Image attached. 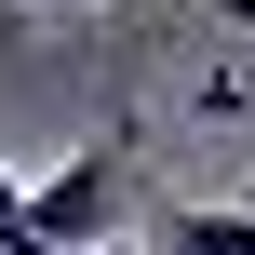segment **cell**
<instances>
[{
	"mask_svg": "<svg viewBox=\"0 0 255 255\" xmlns=\"http://www.w3.org/2000/svg\"><path fill=\"white\" fill-rule=\"evenodd\" d=\"M0 255H54V242H40V202H27L13 175H0Z\"/></svg>",
	"mask_w": 255,
	"mask_h": 255,
	"instance_id": "cell-3",
	"label": "cell"
},
{
	"mask_svg": "<svg viewBox=\"0 0 255 255\" xmlns=\"http://www.w3.org/2000/svg\"><path fill=\"white\" fill-rule=\"evenodd\" d=\"M121 188H134V134H94V148H67L27 202H40V242L54 255H94V242H121Z\"/></svg>",
	"mask_w": 255,
	"mask_h": 255,
	"instance_id": "cell-1",
	"label": "cell"
},
{
	"mask_svg": "<svg viewBox=\"0 0 255 255\" xmlns=\"http://www.w3.org/2000/svg\"><path fill=\"white\" fill-rule=\"evenodd\" d=\"M0 54H27V0H0Z\"/></svg>",
	"mask_w": 255,
	"mask_h": 255,
	"instance_id": "cell-4",
	"label": "cell"
},
{
	"mask_svg": "<svg viewBox=\"0 0 255 255\" xmlns=\"http://www.w3.org/2000/svg\"><path fill=\"white\" fill-rule=\"evenodd\" d=\"M94 255H121V242H94Z\"/></svg>",
	"mask_w": 255,
	"mask_h": 255,
	"instance_id": "cell-5",
	"label": "cell"
},
{
	"mask_svg": "<svg viewBox=\"0 0 255 255\" xmlns=\"http://www.w3.org/2000/svg\"><path fill=\"white\" fill-rule=\"evenodd\" d=\"M161 255H255V202H202V215H161Z\"/></svg>",
	"mask_w": 255,
	"mask_h": 255,
	"instance_id": "cell-2",
	"label": "cell"
},
{
	"mask_svg": "<svg viewBox=\"0 0 255 255\" xmlns=\"http://www.w3.org/2000/svg\"><path fill=\"white\" fill-rule=\"evenodd\" d=\"M229 13H242V0H229Z\"/></svg>",
	"mask_w": 255,
	"mask_h": 255,
	"instance_id": "cell-6",
	"label": "cell"
}]
</instances>
